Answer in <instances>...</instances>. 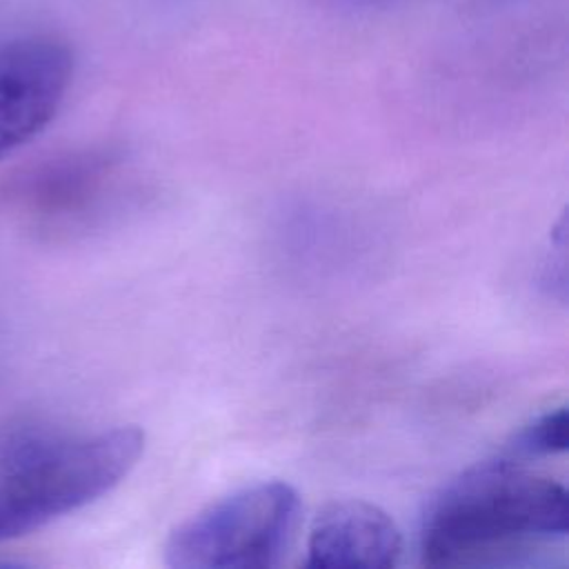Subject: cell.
<instances>
[{
	"mask_svg": "<svg viewBox=\"0 0 569 569\" xmlns=\"http://www.w3.org/2000/svg\"><path fill=\"white\" fill-rule=\"evenodd\" d=\"M565 536V487L500 458L462 471L429 502L420 556L431 567H491Z\"/></svg>",
	"mask_w": 569,
	"mask_h": 569,
	"instance_id": "1",
	"label": "cell"
},
{
	"mask_svg": "<svg viewBox=\"0 0 569 569\" xmlns=\"http://www.w3.org/2000/svg\"><path fill=\"white\" fill-rule=\"evenodd\" d=\"M142 449L138 427L80 438L13 431L0 442V542L98 500L136 467Z\"/></svg>",
	"mask_w": 569,
	"mask_h": 569,
	"instance_id": "2",
	"label": "cell"
},
{
	"mask_svg": "<svg viewBox=\"0 0 569 569\" xmlns=\"http://www.w3.org/2000/svg\"><path fill=\"white\" fill-rule=\"evenodd\" d=\"M298 522L300 496L291 485L256 482L178 525L164 545V562L176 569L276 567Z\"/></svg>",
	"mask_w": 569,
	"mask_h": 569,
	"instance_id": "3",
	"label": "cell"
},
{
	"mask_svg": "<svg viewBox=\"0 0 569 569\" xmlns=\"http://www.w3.org/2000/svg\"><path fill=\"white\" fill-rule=\"evenodd\" d=\"M71 78L73 53L58 38L24 36L0 44V158L56 118Z\"/></svg>",
	"mask_w": 569,
	"mask_h": 569,
	"instance_id": "4",
	"label": "cell"
},
{
	"mask_svg": "<svg viewBox=\"0 0 569 569\" xmlns=\"http://www.w3.org/2000/svg\"><path fill=\"white\" fill-rule=\"evenodd\" d=\"M402 536L396 522L376 505L362 500L329 502L313 518L309 567L389 569L400 562Z\"/></svg>",
	"mask_w": 569,
	"mask_h": 569,
	"instance_id": "5",
	"label": "cell"
},
{
	"mask_svg": "<svg viewBox=\"0 0 569 569\" xmlns=\"http://www.w3.org/2000/svg\"><path fill=\"white\" fill-rule=\"evenodd\" d=\"M567 409L556 407L525 425L511 445L516 456H551L567 449Z\"/></svg>",
	"mask_w": 569,
	"mask_h": 569,
	"instance_id": "6",
	"label": "cell"
},
{
	"mask_svg": "<svg viewBox=\"0 0 569 569\" xmlns=\"http://www.w3.org/2000/svg\"><path fill=\"white\" fill-rule=\"evenodd\" d=\"M338 4H347V7H380V4H389V2H398V0H331Z\"/></svg>",
	"mask_w": 569,
	"mask_h": 569,
	"instance_id": "7",
	"label": "cell"
}]
</instances>
